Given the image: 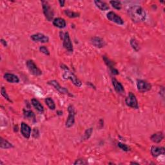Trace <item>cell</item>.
<instances>
[{"instance_id":"6da1fadb","label":"cell","mask_w":165,"mask_h":165,"mask_svg":"<svg viewBox=\"0 0 165 165\" xmlns=\"http://www.w3.org/2000/svg\"><path fill=\"white\" fill-rule=\"evenodd\" d=\"M129 17L133 22L139 23L145 20L146 12L144 10L139 6H132L128 10Z\"/></svg>"},{"instance_id":"7a4b0ae2","label":"cell","mask_w":165,"mask_h":165,"mask_svg":"<svg viewBox=\"0 0 165 165\" xmlns=\"http://www.w3.org/2000/svg\"><path fill=\"white\" fill-rule=\"evenodd\" d=\"M61 67L64 71L63 74V77L65 79H70L72 82V83L77 87H80L82 85L81 81L77 78V77L73 73V72H72L69 70L68 67L64 65H61Z\"/></svg>"},{"instance_id":"3957f363","label":"cell","mask_w":165,"mask_h":165,"mask_svg":"<svg viewBox=\"0 0 165 165\" xmlns=\"http://www.w3.org/2000/svg\"><path fill=\"white\" fill-rule=\"evenodd\" d=\"M41 3H42L43 10L45 18L49 22H51V21L53 19L54 16V13L52 8H51L49 3L47 2L42 1L41 2Z\"/></svg>"},{"instance_id":"277c9868","label":"cell","mask_w":165,"mask_h":165,"mask_svg":"<svg viewBox=\"0 0 165 165\" xmlns=\"http://www.w3.org/2000/svg\"><path fill=\"white\" fill-rule=\"evenodd\" d=\"M68 112L69 113V117L67 118V120L66 121L65 125L66 128H70L74 125L75 123V109L74 107L72 105H70L68 107Z\"/></svg>"},{"instance_id":"5b68a950","label":"cell","mask_w":165,"mask_h":165,"mask_svg":"<svg viewBox=\"0 0 165 165\" xmlns=\"http://www.w3.org/2000/svg\"><path fill=\"white\" fill-rule=\"evenodd\" d=\"M125 103L127 106L131 108H135V109H137L139 108L137 98L132 92H129V94L125 99Z\"/></svg>"},{"instance_id":"8992f818","label":"cell","mask_w":165,"mask_h":165,"mask_svg":"<svg viewBox=\"0 0 165 165\" xmlns=\"http://www.w3.org/2000/svg\"><path fill=\"white\" fill-rule=\"evenodd\" d=\"M27 66L29 72H30V74H32V75L38 76L42 74V72L41 71V70L38 68L37 65L35 64V63L32 60L27 61Z\"/></svg>"},{"instance_id":"52a82bcc","label":"cell","mask_w":165,"mask_h":165,"mask_svg":"<svg viewBox=\"0 0 165 165\" xmlns=\"http://www.w3.org/2000/svg\"><path fill=\"white\" fill-rule=\"evenodd\" d=\"M137 90L139 92H145L150 90L152 89V85L148 82L144 80H137Z\"/></svg>"},{"instance_id":"ba28073f","label":"cell","mask_w":165,"mask_h":165,"mask_svg":"<svg viewBox=\"0 0 165 165\" xmlns=\"http://www.w3.org/2000/svg\"><path fill=\"white\" fill-rule=\"evenodd\" d=\"M107 18L109 19L111 22L115 23L117 25H122L124 24V21L122 19V18L119 16L117 14H116L115 12H109L106 14Z\"/></svg>"},{"instance_id":"9c48e42d","label":"cell","mask_w":165,"mask_h":165,"mask_svg":"<svg viewBox=\"0 0 165 165\" xmlns=\"http://www.w3.org/2000/svg\"><path fill=\"white\" fill-rule=\"evenodd\" d=\"M63 46L64 48L70 52H73V45L71 42L69 32H65L63 37Z\"/></svg>"},{"instance_id":"30bf717a","label":"cell","mask_w":165,"mask_h":165,"mask_svg":"<svg viewBox=\"0 0 165 165\" xmlns=\"http://www.w3.org/2000/svg\"><path fill=\"white\" fill-rule=\"evenodd\" d=\"M48 84L50 85L51 86H54L55 89L58 90V92H59L61 94H69V95H70V93L69 92L68 90H67L66 89H65V87H63L61 86L59 84V82L56 81V80H52V81H50L48 82Z\"/></svg>"},{"instance_id":"8fae6325","label":"cell","mask_w":165,"mask_h":165,"mask_svg":"<svg viewBox=\"0 0 165 165\" xmlns=\"http://www.w3.org/2000/svg\"><path fill=\"white\" fill-rule=\"evenodd\" d=\"M31 39L34 41H38L41 43H47L49 41V38L48 36H46L43 34L38 33L31 35Z\"/></svg>"},{"instance_id":"7c38bea8","label":"cell","mask_w":165,"mask_h":165,"mask_svg":"<svg viewBox=\"0 0 165 165\" xmlns=\"http://www.w3.org/2000/svg\"><path fill=\"white\" fill-rule=\"evenodd\" d=\"M112 82L113 87H114L115 90L118 93V94L121 95L125 94V89H124L123 85L120 81H118L116 78H112Z\"/></svg>"},{"instance_id":"4fadbf2b","label":"cell","mask_w":165,"mask_h":165,"mask_svg":"<svg viewBox=\"0 0 165 165\" xmlns=\"http://www.w3.org/2000/svg\"><path fill=\"white\" fill-rule=\"evenodd\" d=\"M21 132L26 139H29L31 134V128L25 123L21 124Z\"/></svg>"},{"instance_id":"5bb4252c","label":"cell","mask_w":165,"mask_h":165,"mask_svg":"<svg viewBox=\"0 0 165 165\" xmlns=\"http://www.w3.org/2000/svg\"><path fill=\"white\" fill-rule=\"evenodd\" d=\"M103 59L104 60L105 64L109 67V69L111 71L113 75H118L119 74V71L114 67V64H113V62L110 59H108L107 57L105 56H103Z\"/></svg>"},{"instance_id":"9a60e30c","label":"cell","mask_w":165,"mask_h":165,"mask_svg":"<svg viewBox=\"0 0 165 165\" xmlns=\"http://www.w3.org/2000/svg\"><path fill=\"white\" fill-rule=\"evenodd\" d=\"M151 153L152 156L157 157L161 155H164L165 153V149L164 147H159L156 146H153L151 148Z\"/></svg>"},{"instance_id":"2e32d148","label":"cell","mask_w":165,"mask_h":165,"mask_svg":"<svg viewBox=\"0 0 165 165\" xmlns=\"http://www.w3.org/2000/svg\"><path fill=\"white\" fill-rule=\"evenodd\" d=\"M92 44L97 48H103L105 45V41L99 37H94L91 39Z\"/></svg>"},{"instance_id":"e0dca14e","label":"cell","mask_w":165,"mask_h":165,"mask_svg":"<svg viewBox=\"0 0 165 165\" xmlns=\"http://www.w3.org/2000/svg\"><path fill=\"white\" fill-rule=\"evenodd\" d=\"M4 78L6 79L8 82H11V83H18L19 81V77L13 74L7 73L4 75Z\"/></svg>"},{"instance_id":"ac0fdd59","label":"cell","mask_w":165,"mask_h":165,"mask_svg":"<svg viewBox=\"0 0 165 165\" xmlns=\"http://www.w3.org/2000/svg\"><path fill=\"white\" fill-rule=\"evenodd\" d=\"M53 25L55 27L59 28V29H63L66 27V22L65 20L61 18H55L53 21Z\"/></svg>"},{"instance_id":"d6986e66","label":"cell","mask_w":165,"mask_h":165,"mask_svg":"<svg viewBox=\"0 0 165 165\" xmlns=\"http://www.w3.org/2000/svg\"><path fill=\"white\" fill-rule=\"evenodd\" d=\"M163 138H164L163 133L161 132H158L153 133L151 136V140L154 143H159L163 140Z\"/></svg>"},{"instance_id":"ffe728a7","label":"cell","mask_w":165,"mask_h":165,"mask_svg":"<svg viewBox=\"0 0 165 165\" xmlns=\"http://www.w3.org/2000/svg\"><path fill=\"white\" fill-rule=\"evenodd\" d=\"M94 3L96 5V7L97 8H99L101 10H102V11H105V10H107L110 8L108 5L104 2L96 0V1H94Z\"/></svg>"},{"instance_id":"44dd1931","label":"cell","mask_w":165,"mask_h":165,"mask_svg":"<svg viewBox=\"0 0 165 165\" xmlns=\"http://www.w3.org/2000/svg\"><path fill=\"white\" fill-rule=\"evenodd\" d=\"M31 102H32V105H33V106L39 112L43 113L44 112V108L38 100H37L36 99H32V101H31Z\"/></svg>"},{"instance_id":"7402d4cb","label":"cell","mask_w":165,"mask_h":165,"mask_svg":"<svg viewBox=\"0 0 165 165\" xmlns=\"http://www.w3.org/2000/svg\"><path fill=\"white\" fill-rule=\"evenodd\" d=\"M0 147L3 149H8V148H12L14 147L12 144L9 143L7 140H5L3 138L1 137L0 138Z\"/></svg>"},{"instance_id":"603a6c76","label":"cell","mask_w":165,"mask_h":165,"mask_svg":"<svg viewBox=\"0 0 165 165\" xmlns=\"http://www.w3.org/2000/svg\"><path fill=\"white\" fill-rule=\"evenodd\" d=\"M45 103H46V104L47 105V106H49V108H50V110H55L56 105H55L54 101H53L52 99V98H50V97L46 98Z\"/></svg>"},{"instance_id":"cb8c5ba5","label":"cell","mask_w":165,"mask_h":165,"mask_svg":"<svg viewBox=\"0 0 165 165\" xmlns=\"http://www.w3.org/2000/svg\"><path fill=\"white\" fill-rule=\"evenodd\" d=\"M65 14L67 15V16L70 18H77L79 16V14L74 12H72L69 10H65Z\"/></svg>"},{"instance_id":"d4e9b609","label":"cell","mask_w":165,"mask_h":165,"mask_svg":"<svg viewBox=\"0 0 165 165\" xmlns=\"http://www.w3.org/2000/svg\"><path fill=\"white\" fill-rule=\"evenodd\" d=\"M110 3L111 4L113 8H114L115 9H117V10H120L122 8V5H121V3L120 2H118V1H110Z\"/></svg>"},{"instance_id":"484cf974","label":"cell","mask_w":165,"mask_h":165,"mask_svg":"<svg viewBox=\"0 0 165 165\" xmlns=\"http://www.w3.org/2000/svg\"><path fill=\"white\" fill-rule=\"evenodd\" d=\"M92 128H89L87 129V130L85 131L83 137H82V140H87V139H89L90 138V137L91 136L92 133Z\"/></svg>"},{"instance_id":"4316f807","label":"cell","mask_w":165,"mask_h":165,"mask_svg":"<svg viewBox=\"0 0 165 165\" xmlns=\"http://www.w3.org/2000/svg\"><path fill=\"white\" fill-rule=\"evenodd\" d=\"M130 45L132 46V47L135 50L136 52L139 51V46L137 43V41L135 39H132L130 40Z\"/></svg>"},{"instance_id":"83f0119b","label":"cell","mask_w":165,"mask_h":165,"mask_svg":"<svg viewBox=\"0 0 165 165\" xmlns=\"http://www.w3.org/2000/svg\"><path fill=\"white\" fill-rule=\"evenodd\" d=\"M118 146L125 152H128V151L130 150V147L128 146L126 144H123L122 143H118Z\"/></svg>"},{"instance_id":"f1b7e54d","label":"cell","mask_w":165,"mask_h":165,"mask_svg":"<svg viewBox=\"0 0 165 165\" xmlns=\"http://www.w3.org/2000/svg\"><path fill=\"white\" fill-rule=\"evenodd\" d=\"M24 116L25 117H27V118H33V119H35V114L33 112L30 111V110H27V111H25L24 112Z\"/></svg>"},{"instance_id":"f546056e","label":"cell","mask_w":165,"mask_h":165,"mask_svg":"<svg viewBox=\"0 0 165 165\" xmlns=\"http://www.w3.org/2000/svg\"><path fill=\"white\" fill-rule=\"evenodd\" d=\"M1 93H2V96H3L7 101H10V102H12V101L10 100V99L9 98V96H8V94H7L6 90H5V89L4 87H2V88Z\"/></svg>"},{"instance_id":"4dcf8cb0","label":"cell","mask_w":165,"mask_h":165,"mask_svg":"<svg viewBox=\"0 0 165 165\" xmlns=\"http://www.w3.org/2000/svg\"><path fill=\"white\" fill-rule=\"evenodd\" d=\"M39 51L41 52H42L45 55H50V52L49 50H48V49L45 47V46H40V48H39Z\"/></svg>"},{"instance_id":"1f68e13d","label":"cell","mask_w":165,"mask_h":165,"mask_svg":"<svg viewBox=\"0 0 165 165\" xmlns=\"http://www.w3.org/2000/svg\"><path fill=\"white\" fill-rule=\"evenodd\" d=\"M88 164V162L86 161V160L82 159L76 160L75 163H74V164H75V165H76V164Z\"/></svg>"},{"instance_id":"d6a6232c","label":"cell","mask_w":165,"mask_h":165,"mask_svg":"<svg viewBox=\"0 0 165 165\" xmlns=\"http://www.w3.org/2000/svg\"><path fill=\"white\" fill-rule=\"evenodd\" d=\"M1 43L5 46H7V43L6 42V41H5L3 39H1Z\"/></svg>"},{"instance_id":"836d02e7","label":"cell","mask_w":165,"mask_h":165,"mask_svg":"<svg viewBox=\"0 0 165 165\" xmlns=\"http://www.w3.org/2000/svg\"><path fill=\"white\" fill-rule=\"evenodd\" d=\"M59 4H60V5H61V7H63V5H64V4H65V1H59Z\"/></svg>"}]
</instances>
